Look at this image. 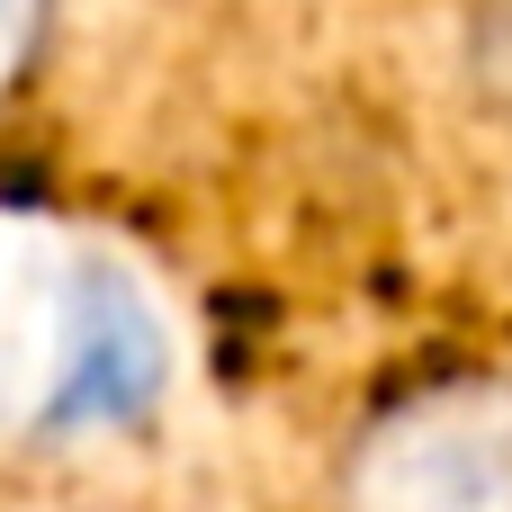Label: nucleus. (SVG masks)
I'll use <instances>...</instances> for the list:
<instances>
[{"instance_id": "nucleus-2", "label": "nucleus", "mask_w": 512, "mask_h": 512, "mask_svg": "<svg viewBox=\"0 0 512 512\" xmlns=\"http://www.w3.org/2000/svg\"><path fill=\"white\" fill-rule=\"evenodd\" d=\"M459 81H468V99L512 126V0H468V18H459Z\"/></svg>"}, {"instance_id": "nucleus-3", "label": "nucleus", "mask_w": 512, "mask_h": 512, "mask_svg": "<svg viewBox=\"0 0 512 512\" xmlns=\"http://www.w3.org/2000/svg\"><path fill=\"white\" fill-rule=\"evenodd\" d=\"M54 18L63 0H0V108L36 81V63L54 54Z\"/></svg>"}, {"instance_id": "nucleus-1", "label": "nucleus", "mask_w": 512, "mask_h": 512, "mask_svg": "<svg viewBox=\"0 0 512 512\" xmlns=\"http://www.w3.org/2000/svg\"><path fill=\"white\" fill-rule=\"evenodd\" d=\"M324 512H512V378H414L351 423Z\"/></svg>"}]
</instances>
